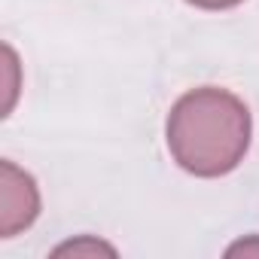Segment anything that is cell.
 I'll return each mask as SVG.
<instances>
[{
	"instance_id": "277c9868",
	"label": "cell",
	"mask_w": 259,
	"mask_h": 259,
	"mask_svg": "<svg viewBox=\"0 0 259 259\" xmlns=\"http://www.w3.org/2000/svg\"><path fill=\"white\" fill-rule=\"evenodd\" d=\"M192 4H201V7H232L238 0H192Z\"/></svg>"
},
{
	"instance_id": "6da1fadb",
	"label": "cell",
	"mask_w": 259,
	"mask_h": 259,
	"mask_svg": "<svg viewBox=\"0 0 259 259\" xmlns=\"http://www.w3.org/2000/svg\"><path fill=\"white\" fill-rule=\"evenodd\" d=\"M247 110L226 92L186 95L168 122V141L177 162L195 174H223L238 165L247 150Z\"/></svg>"
},
{
	"instance_id": "7a4b0ae2",
	"label": "cell",
	"mask_w": 259,
	"mask_h": 259,
	"mask_svg": "<svg viewBox=\"0 0 259 259\" xmlns=\"http://www.w3.org/2000/svg\"><path fill=\"white\" fill-rule=\"evenodd\" d=\"M37 210L40 195L31 174L4 159L0 162V238H13L22 229H28L37 220Z\"/></svg>"
},
{
	"instance_id": "3957f363",
	"label": "cell",
	"mask_w": 259,
	"mask_h": 259,
	"mask_svg": "<svg viewBox=\"0 0 259 259\" xmlns=\"http://www.w3.org/2000/svg\"><path fill=\"white\" fill-rule=\"evenodd\" d=\"M4 70H7V104H4V110L10 113L13 110V101H16V70H19L16 52L10 46H4Z\"/></svg>"
}]
</instances>
